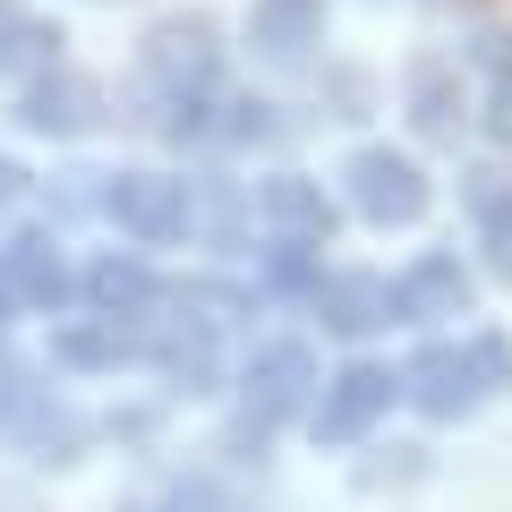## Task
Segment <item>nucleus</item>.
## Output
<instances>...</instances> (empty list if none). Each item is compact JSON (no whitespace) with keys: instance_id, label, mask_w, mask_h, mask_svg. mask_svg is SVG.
Listing matches in <instances>:
<instances>
[{"instance_id":"6","label":"nucleus","mask_w":512,"mask_h":512,"mask_svg":"<svg viewBox=\"0 0 512 512\" xmlns=\"http://www.w3.org/2000/svg\"><path fill=\"white\" fill-rule=\"evenodd\" d=\"M222 325H205L197 308H180V316H163V325L146 333V350H154V367H163L180 393H205V384L222 376V342H214Z\"/></svg>"},{"instance_id":"18","label":"nucleus","mask_w":512,"mask_h":512,"mask_svg":"<svg viewBox=\"0 0 512 512\" xmlns=\"http://www.w3.org/2000/svg\"><path fill=\"white\" fill-rule=\"evenodd\" d=\"M52 43H60V35H43L26 9H9V0H0V69H35Z\"/></svg>"},{"instance_id":"22","label":"nucleus","mask_w":512,"mask_h":512,"mask_svg":"<svg viewBox=\"0 0 512 512\" xmlns=\"http://www.w3.org/2000/svg\"><path fill=\"white\" fill-rule=\"evenodd\" d=\"M9 316H18V291H9V265H0V325H9Z\"/></svg>"},{"instance_id":"5","label":"nucleus","mask_w":512,"mask_h":512,"mask_svg":"<svg viewBox=\"0 0 512 512\" xmlns=\"http://www.w3.org/2000/svg\"><path fill=\"white\" fill-rule=\"evenodd\" d=\"M350 205H359L367 222H419L427 214V180H419V163L410 154H393V146H367V154H350Z\"/></svg>"},{"instance_id":"19","label":"nucleus","mask_w":512,"mask_h":512,"mask_svg":"<svg viewBox=\"0 0 512 512\" xmlns=\"http://www.w3.org/2000/svg\"><path fill=\"white\" fill-rule=\"evenodd\" d=\"M487 137H512V43L487 35Z\"/></svg>"},{"instance_id":"9","label":"nucleus","mask_w":512,"mask_h":512,"mask_svg":"<svg viewBox=\"0 0 512 512\" xmlns=\"http://www.w3.org/2000/svg\"><path fill=\"white\" fill-rule=\"evenodd\" d=\"M146 77L163 94H205L214 86V26H163V35H146Z\"/></svg>"},{"instance_id":"1","label":"nucleus","mask_w":512,"mask_h":512,"mask_svg":"<svg viewBox=\"0 0 512 512\" xmlns=\"http://www.w3.org/2000/svg\"><path fill=\"white\" fill-rule=\"evenodd\" d=\"M512 384V350L495 333H470V342H427L419 359L402 367V393L427 410V419H470L478 402H495Z\"/></svg>"},{"instance_id":"17","label":"nucleus","mask_w":512,"mask_h":512,"mask_svg":"<svg viewBox=\"0 0 512 512\" xmlns=\"http://www.w3.org/2000/svg\"><path fill=\"white\" fill-rule=\"evenodd\" d=\"M410 103H419V128H427V137H453V128H461V86H453V69H419V77H410Z\"/></svg>"},{"instance_id":"15","label":"nucleus","mask_w":512,"mask_h":512,"mask_svg":"<svg viewBox=\"0 0 512 512\" xmlns=\"http://www.w3.org/2000/svg\"><path fill=\"white\" fill-rule=\"evenodd\" d=\"M128 350H137V325H120V316H86V325H60L52 333V359L60 367H120Z\"/></svg>"},{"instance_id":"12","label":"nucleus","mask_w":512,"mask_h":512,"mask_svg":"<svg viewBox=\"0 0 512 512\" xmlns=\"http://www.w3.org/2000/svg\"><path fill=\"white\" fill-rule=\"evenodd\" d=\"M86 299H94V316H120V325H146L154 308H163V282L137 265V256H103L86 274Z\"/></svg>"},{"instance_id":"10","label":"nucleus","mask_w":512,"mask_h":512,"mask_svg":"<svg viewBox=\"0 0 512 512\" xmlns=\"http://www.w3.org/2000/svg\"><path fill=\"white\" fill-rule=\"evenodd\" d=\"M308 299H316V316H325V333H342V342L393 325V291H384L376 274H316Z\"/></svg>"},{"instance_id":"16","label":"nucleus","mask_w":512,"mask_h":512,"mask_svg":"<svg viewBox=\"0 0 512 512\" xmlns=\"http://www.w3.org/2000/svg\"><path fill=\"white\" fill-rule=\"evenodd\" d=\"M470 205H478V231H487V256H495V274L512 282V188H495V171H478Z\"/></svg>"},{"instance_id":"21","label":"nucleus","mask_w":512,"mask_h":512,"mask_svg":"<svg viewBox=\"0 0 512 512\" xmlns=\"http://www.w3.org/2000/svg\"><path fill=\"white\" fill-rule=\"evenodd\" d=\"M163 512H239V504H231L222 487H205V478H188V487H171V504H163Z\"/></svg>"},{"instance_id":"4","label":"nucleus","mask_w":512,"mask_h":512,"mask_svg":"<svg viewBox=\"0 0 512 512\" xmlns=\"http://www.w3.org/2000/svg\"><path fill=\"white\" fill-rule=\"evenodd\" d=\"M103 205L111 222H120L128 239H146V248H163V239L188 231V180H154V171H120V180H103Z\"/></svg>"},{"instance_id":"7","label":"nucleus","mask_w":512,"mask_h":512,"mask_svg":"<svg viewBox=\"0 0 512 512\" xmlns=\"http://www.w3.org/2000/svg\"><path fill=\"white\" fill-rule=\"evenodd\" d=\"M393 316H410V325L470 316V274H461V256H419V265L393 282Z\"/></svg>"},{"instance_id":"14","label":"nucleus","mask_w":512,"mask_h":512,"mask_svg":"<svg viewBox=\"0 0 512 512\" xmlns=\"http://www.w3.org/2000/svg\"><path fill=\"white\" fill-rule=\"evenodd\" d=\"M26 128H43V137H77V128H94V86L69 69L35 77L26 86Z\"/></svg>"},{"instance_id":"2","label":"nucleus","mask_w":512,"mask_h":512,"mask_svg":"<svg viewBox=\"0 0 512 512\" xmlns=\"http://www.w3.org/2000/svg\"><path fill=\"white\" fill-rule=\"evenodd\" d=\"M316 350L308 342H265L248 359V376H239V427L248 436H265V427H282V419H308V402H316Z\"/></svg>"},{"instance_id":"13","label":"nucleus","mask_w":512,"mask_h":512,"mask_svg":"<svg viewBox=\"0 0 512 512\" xmlns=\"http://www.w3.org/2000/svg\"><path fill=\"white\" fill-rule=\"evenodd\" d=\"M256 214L274 222L282 239H308V248H316V239L333 231V205H325V188H316V180H291V171L256 188Z\"/></svg>"},{"instance_id":"8","label":"nucleus","mask_w":512,"mask_h":512,"mask_svg":"<svg viewBox=\"0 0 512 512\" xmlns=\"http://www.w3.org/2000/svg\"><path fill=\"white\" fill-rule=\"evenodd\" d=\"M248 35H256V52L274 60V69H299V60L325 43V0H256Z\"/></svg>"},{"instance_id":"11","label":"nucleus","mask_w":512,"mask_h":512,"mask_svg":"<svg viewBox=\"0 0 512 512\" xmlns=\"http://www.w3.org/2000/svg\"><path fill=\"white\" fill-rule=\"evenodd\" d=\"M0 265H9V291H18V308H52L69 299V265H60V248L43 231H18L9 248H0Z\"/></svg>"},{"instance_id":"3","label":"nucleus","mask_w":512,"mask_h":512,"mask_svg":"<svg viewBox=\"0 0 512 512\" xmlns=\"http://www.w3.org/2000/svg\"><path fill=\"white\" fill-rule=\"evenodd\" d=\"M393 393H402V376L393 367H376V359H350L342 376H325L316 384V402H308V427H316V444H359L367 427L393 410Z\"/></svg>"},{"instance_id":"20","label":"nucleus","mask_w":512,"mask_h":512,"mask_svg":"<svg viewBox=\"0 0 512 512\" xmlns=\"http://www.w3.org/2000/svg\"><path fill=\"white\" fill-rule=\"evenodd\" d=\"M265 291H316L308 239H274V248H265Z\"/></svg>"}]
</instances>
